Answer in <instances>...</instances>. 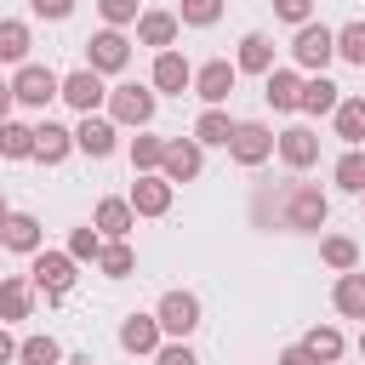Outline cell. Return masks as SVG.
Returning a JSON list of instances; mask_svg holds the SVG:
<instances>
[{
    "mask_svg": "<svg viewBox=\"0 0 365 365\" xmlns=\"http://www.w3.org/2000/svg\"><path fill=\"white\" fill-rule=\"evenodd\" d=\"M279 228H319L325 222V194L308 188V182H285V200H279Z\"/></svg>",
    "mask_w": 365,
    "mask_h": 365,
    "instance_id": "6da1fadb",
    "label": "cell"
},
{
    "mask_svg": "<svg viewBox=\"0 0 365 365\" xmlns=\"http://www.w3.org/2000/svg\"><path fill=\"white\" fill-rule=\"evenodd\" d=\"M291 57H297L302 68L325 74V63L336 57V34H331L325 23H302V29H297V40H291Z\"/></svg>",
    "mask_w": 365,
    "mask_h": 365,
    "instance_id": "7a4b0ae2",
    "label": "cell"
},
{
    "mask_svg": "<svg viewBox=\"0 0 365 365\" xmlns=\"http://www.w3.org/2000/svg\"><path fill=\"white\" fill-rule=\"evenodd\" d=\"M11 97H17V103H29V108H46L51 97H63V80H57L46 63H23V68H17V80H11Z\"/></svg>",
    "mask_w": 365,
    "mask_h": 365,
    "instance_id": "3957f363",
    "label": "cell"
},
{
    "mask_svg": "<svg viewBox=\"0 0 365 365\" xmlns=\"http://www.w3.org/2000/svg\"><path fill=\"white\" fill-rule=\"evenodd\" d=\"M108 120L143 131V125L154 120V91H143V86H114V91H108Z\"/></svg>",
    "mask_w": 365,
    "mask_h": 365,
    "instance_id": "277c9868",
    "label": "cell"
},
{
    "mask_svg": "<svg viewBox=\"0 0 365 365\" xmlns=\"http://www.w3.org/2000/svg\"><path fill=\"white\" fill-rule=\"evenodd\" d=\"M154 319H160L165 336H188V331L200 325V297H194V291H165L160 308H154Z\"/></svg>",
    "mask_w": 365,
    "mask_h": 365,
    "instance_id": "5b68a950",
    "label": "cell"
},
{
    "mask_svg": "<svg viewBox=\"0 0 365 365\" xmlns=\"http://www.w3.org/2000/svg\"><path fill=\"white\" fill-rule=\"evenodd\" d=\"M274 143H279V137H274L262 120H240V125H234V143H228V154H234L240 165H262V160L274 154Z\"/></svg>",
    "mask_w": 365,
    "mask_h": 365,
    "instance_id": "8992f818",
    "label": "cell"
},
{
    "mask_svg": "<svg viewBox=\"0 0 365 365\" xmlns=\"http://www.w3.org/2000/svg\"><path fill=\"white\" fill-rule=\"evenodd\" d=\"M86 68H97V74H120L125 63H131V46H125V34L120 29H103V34H91L86 40Z\"/></svg>",
    "mask_w": 365,
    "mask_h": 365,
    "instance_id": "52a82bcc",
    "label": "cell"
},
{
    "mask_svg": "<svg viewBox=\"0 0 365 365\" xmlns=\"http://www.w3.org/2000/svg\"><path fill=\"white\" fill-rule=\"evenodd\" d=\"M234 80H240V68H234L228 57H211L205 68H194V91L205 97V108H217V103H228V91H234Z\"/></svg>",
    "mask_w": 365,
    "mask_h": 365,
    "instance_id": "ba28073f",
    "label": "cell"
},
{
    "mask_svg": "<svg viewBox=\"0 0 365 365\" xmlns=\"http://www.w3.org/2000/svg\"><path fill=\"white\" fill-rule=\"evenodd\" d=\"M34 285H40L46 297H68V285H74V257H68V251H40V257H34Z\"/></svg>",
    "mask_w": 365,
    "mask_h": 365,
    "instance_id": "9c48e42d",
    "label": "cell"
},
{
    "mask_svg": "<svg viewBox=\"0 0 365 365\" xmlns=\"http://www.w3.org/2000/svg\"><path fill=\"white\" fill-rule=\"evenodd\" d=\"M103 97H108V91H103V74H97V68H74V74L63 80V103L80 108V114H97Z\"/></svg>",
    "mask_w": 365,
    "mask_h": 365,
    "instance_id": "30bf717a",
    "label": "cell"
},
{
    "mask_svg": "<svg viewBox=\"0 0 365 365\" xmlns=\"http://www.w3.org/2000/svg\"><path fill=\"white\" fill-rule=\"evenodd\" d=\"M274 148H279V160H285L291 171H308V165L319 160V137H314L308 125H291V131H279V143H274Z\"/></svg>",
    "mask_w": 365,
    "mask_h": 365,
    "instance_id": "8fae6325",
    "label": "cell"
},
{
    "mask_svg": "<svg viewBox=\"0 0 365 365\" xmlns=\"http://www.w3.org/2000/svg\"><path fill=\"white\" fill-rule=\"evenodd\" d=\"M160 171H165V182H194V177H200V143H194V137H171Z\"/></svg>",
    "mask_w": 365,
    "mask_h": 365,
    "instance_id": "7c38bea8",
    "label": "cell"
},
{
    "mask_svg": "<svg viewBox=\"0 0 365 365\" xmlns=\"http://www.w3.org/2000/svg\"><path fill=\"white\" fill-rule=\"evenodd\" d=\"M114 120H103V114H86L80 120V131H74V148L80 154H91V160H103V154H114Z\"/></svg>",
    "mask_w": 365,
    "mask_h": 365,
    "instance_id": "4fadbf2b",
    "label": "cell"
},
{
    "mask_svg": "<svg viewBox=\"0 0 365 365\" xmlns=\"http://www.w3.org/2000/svg\"><path fill=\"white\" fill-rule=\"evenodd\" d=\"M131 211L137 217H165L171 211V182L165 177H137L131 182Z\"/></svg>",
    "mask_w": 365,
    "mask_h": 365,
    "instance_id": "5bb4252c",
    "label": "cell"
},
{
    "mask_svg": "<svg viewBox=\"0 0 365 365\" xmlns=\"http://www.w3.org/2000/svg\"><path fill=\"white\" fill-rule=\"evenodd\" d=\"M120 348L125 354H160V319L154 314H131L120 325Z\"/></svg>",
    "mask_w": 365,
    "mask_h": 365,
    "instance_id": "9a60e30c",
    "label": "cell"
},
{
    "mask_svg": "<svg viewBox=\"0 0 365 365\" xmlns=\"http://www.w3.org/2000/svg\"><path fill=\"white\" fill-rule=\"evenodd\" d=\"M234 68H240V74H262V80H268V74H274V40H268V34H245V40H240Z\"/></svg>",
    "mask_w": 365,
    "mask_h": 365,
    "instance_id": "2e32d148",
    "label": "cell"
},
{
    "mask_svg": "<svg viewBox=\"0 0 365 365\" xmlns=\"http://www.w3.org/2000/svg\"><path fill=\"white\" fill-rule=\"evenodd\" d=\"M194 86V68H188V57H177V51H160L154 57V91H188Z\"/></svg>",
    "mask_w": 365,
    "mask_h": 365,
    "instance_id": "e0dca14e",
    "label": "cell"
},
{
    "mask_svg": "<svg viewBox=\"0 0 365 365\" xmlns=\"http://www.w3.org/2000/svg\"><path fill=\"white\" fill-rule=\"evenodd\" d=\"M262 97H268L279 114H291V108L302 103V74H297V68H274V74L262 80Z\"/></svg>",
    "mask_w": 365,
    "mask_h": 365,
    "instance_id": "ac0fdd59",
    "label": "cell"
},
{
    "mask_svg": "<svg viewBox=\"0 0 365 365\" xmlns=\"http://www.w3.org/2000/svg\"><path fill=\"white\" fill-rule=\"evenodd\" d=\"M68 148H74V131H63L57 120H40L34 125V160L57 165V160H68Z\"/></svg>",
    "mask_w": 365,
    "mask_h": 365,
    "instance_id": "d6986e66",
    "label": "cell"
},
{
    "mask_svg": "<svg viewBox=\"0 0 365 365\" xmlns=\"http://www.w3.org/2000/svg\"><path fill=\"white\" fill-rule=\"evenodd\" d=\"M234 125H240V120H228L222 108H205V114L194 120V143H200V148H228V143H234Z\"/></svg>",
    "mask_w": 365,
    "mask_h": 365,
    "instance_id": "ffe728a7",
    "label": "cell"
},
{
    "mask_svg": "<svg viewBox=\"0 0 365 365\" xmlns=\"http://www.w3.org/2000/svg\"><path fill=\"white\" fill-rule=\"evenodd\" d=\"M97 234H108V240H125L131 234V222H137V211H131V200H97Z\"/></svg>",
    "mask_w": 365,
    "mask_h": 365,
    "instance_id": "44dd1931",
    "label": "cell"
},
{
    "mask_svg": "<svg viewBox=\"0 0 365 365\" xmlns=\"http://www.w3.org/2000/svg\"><path fill=\"white\" fill-rule=\"evenodd\" d=\"M0 240H6L11 251H40V217H29V211H11V217L0 222Z\"/></svg>",
    "mask_w": 365,
    "mask_h": 365,
    "instance_id": "7402d4cb",
    "label": "cell"
},
{
    "mask_svg": "<svg viewBox=\"0 0 365 365\" xmlns=\"http://www.w3.org/2000/svg\"><path fill=\"white\" fill-rule=\"evenodd\" d=\"M29 308H34V285L29 279H0V325L6 319H29Z\"/></svg>",
    "mask_w": 365,
    "mask_h": 365,
    "instance_id": "603a6c76",
    "label": "cell"
},
{
    "mask_svg": "<svg viewBox=\"0 0 365 365\" xmlns=\"http://www.w3.org/2000/svg\"><path fill=\"white\" fill-rule=\"evenodd\" d=\"M331 302H336V314L342 319H365V274L354 268V274H342L336 279V291H331Z\"/></svg>",
    "mask_w": 365,
    "mask_h": 365,
    "instance_id": "cb8c5ba5",
    "label": "cell"
},
{
    "mask_svg": "<svg viewBox=\"0 0 365 365\" xmlns=\"http://www.w3.org/2000/svg\"><path fill=\"white\" fill-rule=\"evenodd\" d=\"M137 40L165 51V46L177 40V11H143V17H137Z\"/></svg>",
    "mask_w": 365,
    "mask_h": 365,
    "instance_id": "d4e9b609",
    "label": "cell"
},
{
    "mask_svg": "<svg viewBox=\"0 0 365 365\" xmlns=\"http://www.w3.org/2000/svg\"><path fill=\"white\" fill-rule=\"evenodd\" d=\"M336 103H342V97H336V86H331L325 74L302 80V103H297L302 114H336Z\"/></svg>",
    "mask_w": 365,
    "mask_h": 365,
    "instance_id": "484cf974",
    "label": "cell"
},
{
    "mask_svg": "<svg viewBox=\"0 0 365 365\" xmlns=\"http://www.w3.org/2000/svg\"><path fill=\"white\" fill-rule=\"evenodd\" d=\"M336 137L354 143V148L365 143V97H342L336 103Z\"/></svg>",
    "mask_w": 365,
    "mask_h": 365,
    "instance_id": "4316f807",
    "label": "cell"
},
{
    "mask_svg": "<svg viewBox=\"0 0 365 365\" xmlns=\"http://www.w3.org/2000/svg\"><path fill=\"white\" fill-rule=\"evenodd\" d=\"M319 257H325L336 274H354V268H359V245H354L348 234H325V240H319Z\"/></svg>",
    "mask_w": 365,
    "mask_h": 365,
    "instance_id": "83f0119b",
    "label": "cell"
},
{
    "mask_svg": "<svg viewBox=\"0 0 365 365\" xmlns=\"http://www.w3.org/2000/svg\"><path fill=\"white\" fill-rule=\"evenodd\" d=\"M0 154H6V160H34V125L6 120V125H0Z\"/></svg>",
    "mask_w": 365,
    "mask_h": 365,
    "instance_id": "f1b7e54d",
    "label": "cell"
},
{
    "mask_svg": "<svg viewBox=\"0 0 365 365\" xmlns=\"http://www.w3.org/2000/svg\"><path fill=\"white\" fill-rule=\"evenodd\" d=\"M29 57V23L0 17V63H23Z\"/></svg>",
    "mask_w": 365,
    "mask_h": 365,
    "instance_id": "f546056e",
    "label": "cell"
},
{
    "mask_svg": "<svg viewBox=\"0 0 365 365\" xmlns=\"http://www.w3.org/2000/svg\"><path fill=\"white\" fill-rule=\"evenodd\" d=\"M302 348H308L319 365H336V354H342V331H336V325H314Z\"/></svg>",
    "mask_w": 365,
    "mask_h": 365,
    "instance_id": "4dcf8cb0",
    "label": "cell"
},
{
    "mask_svg": "<svg viewBox=\"0 0 365 365\" xmlns=\"http://www.w3.org/2000/svg\"><path fill=\"white\" fill-rule=\"evenodd\" d=\"M131 165H137V177L165 165V137H131Z\"/></svg>",
    "mask_w": 365,
    "mask_h": 365,
    "instance_id": "1f68e13d",
    "label": "cell"
},
{
    "mask_svg": "<svg viewBox=\"0 0 365 365\" xmlns=\"http://www.w3.org/2000/svg\"><path fill=\"white\" fill-rule=\"evenodd\" d=\"M97 268H103L108 279H125V274L137 268V257H131V245H125V240H108V245H103V257H97Z\"/></svg>",
    "mask_w": 365,
    "mask_h": 365,
    "instance_id": "d6a6232c",
    "label": "cell"
},
{
    "mask_svg": "<svg viewBox=\"0 0 365 365\" xmlns=\"http://www.w3.org/2000/svg\"><path fill=\"white\" fill-rule=\"evenodd\" d=\"M336 188H348V194H365V154H359V148H348V154L336 160Z\"/></svg>",
    "mask_w": 365,
    "mask_h": 365,
    "instance_id": "836d02e7",
    "label": "cell"
},
{
    "mask_svg": "<svg viewBox=\"0 0 365 365\" xmlns=\"http://www.w3.org/2000/svg\"><path fill=\"white\" fill-rule=\"evenodd\" d=\"M57 336H29V342H17V359L23 365H57Z\"/></svg>",
    "mask_w": 365,
    "mask_h": 365,
    "instance_id": "e575fe53",
    "label": "cell"
},
{
    "mask_svg": "<svg viewBox=\"0 0 365 365\" xmlns=\"http://www.w3.org/2000/svg\"><path fill=\"white\" fill-rule=\"evenodd\" d=\"M222 17V0H182V11H177V23H188V29H211Z\"/></svg>",
    "mask_w": 365,
    "mask_h": 365,
    "instance_id": "d590c367",
    "label": "cell"
},
{
    "mask_svg": "<svg viewBox=\"0 0 365 365\" xmlns=\"http://www.w3.org/2000/svg\"><path fill=\"white\" fill-rule=\"evenodd\" d=\"M336 57L354 63V68H365V23H348V29L336 34Z\"/></svg>",
    "mask_w": 365,
    "mask_h": 365,
    "instance_id": "8d00e7d4",
    "label": "cell"
},
{
    "mask_svg": "<svg viewBox=\"0 0 365 365\" xmlns=\"http://www.w3.org/2000/svg\"><path fill=\"white\" fill-rule=\"evenodd\" d=\"M68 257H74V262H97V257H103V234H97V228H74V234H68Z\"/></svg>",
    "mask_w": 365,
    "mask_h": 365,
    "instance_id": "74e56055",
    "label": "cell"
},
{
    "mask_svg": "<svg viewBox=\"0 0 365 365\" xmlns=\"http://www.w3.org/2000/svg\"><path fill=\"white\" fill-rule=\"evenodd\" d=\"M97 11L120 29V23H137V0H97Z\"/></svg>",
    "mask_w": 365,
    "mask_h": 365,
    "instance_id": "f35d334b",
    "label": "cell"
},
{
    "mask_svg": "<svg viewBox=\"0 0 365 365\" xmlns=\"http://www.w3.org/2000/svg\"><path fill=\"white\" fill-rule=\"evenodd\" d=\"M274 11H279L285 23H297V29H302V23H314V17H308V11H314V0H274Z\"/></svg>",
    "mask_w": 365,
    "mask_h": 365,
    "instance_id": "ab89813d",
    "label": "cell"
},
{
    "mask_svg": "<svg viewBox=\"0 0 365 365\" xmlns=\"http://www.w3.org/2000/svg\"><path fill=\"white\" fill-rule=\"evenodd\" d=\"M154 365H200V359H194V348H188V342H165V348L154 354Z\"/></svg>",
    "mask_w": 365,
    "mask_h": 365,
    "instance_id": "60d3db41",
    "label": "cell"
},
{
    "mask_svg": "<svg viewBox=\"0 0 365 365\" xmlns=\"http://www.w3.org/2000/svg\"><path fill=\"white\" fill-rule=\"evenodd\" d=\"M29 6H34V17H51V23L74 11V0H29Z\"/></svg>",
    "mask_w": 365,
    "mask_h": 365,
    "instance_id": "b9f144b4",
    "label": "cell"
},
{
    "mask_svg": "<svg viewBox=\"0 0 365 365\" xmlns=\"http://www.w3.org/2000/svg\"><path fill=\"white\" fill-rule=\"evenodd\" d=\"M279 365H319V359H314V354L297 342V348H285V354H279Z\"/></svg>",
    "mask_w": 365,
    "mask_h": 365,
    "instance_id": "7bdbcfd3",
    "label": "cell"
},
{
    "mask_svg": "<svg viewBox=\"0 0 365 365\" xmlns=\"http://www.w3.org/2000/svg\"><path fill=\"white\" fill-rule=\"evenodd\" d=\"M11 103H17V97H11V80H0V125H6V114H11Z\"/></svg>",
    "mask_w": 365,
    "mask_h": 365,
    "instance_id": "ee69618b",
    "label": "cell"
},
{
    "mask_svg": "<svg viewBox=\"0 0 365 365\" xmlns=\"http://www.w3.org/2000/svg\"><path fill=\"white\" fill-rule=\"evenodd\" d=\"M6 359H17V342H11L6 331H0V365H6Z\"/></svg>",
    "mask_w": 365,
    "mask_h": 365,
    "instance_id": "f6af8a7d",
    "label": "cell"
},
{
    "mask_svg": "<svg viewBox=\"0 0 365 365\" xmlns=\"http://www.w3.org/2000/svg\"><path fill=\"white\" fill-rule=\"evenodd\" d=\"M6 217H11V205H6V194H0V222H6Z\"/></svg>",
    "mask_w": 365,
    "mask_h": 365,
    "instance_id": "bcb514c9",
    "label": "cell"
},
{
    "mask_svg": "<svg viewBox=\"0 0 365 365\" xmlns=\"http://www.w3.org/2000/svg\"><path fill=\"white\" fill-rule=\"evenodd\" d=\"M359 354H365V336H359Z\"/></svg>",
    "mask_w": 365,
    "mask_h": 365,
    "instance_id": "7dc6e473",
    "label": "cell"
}]
</instances>
